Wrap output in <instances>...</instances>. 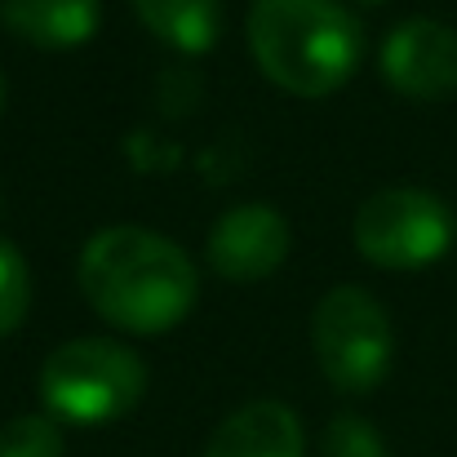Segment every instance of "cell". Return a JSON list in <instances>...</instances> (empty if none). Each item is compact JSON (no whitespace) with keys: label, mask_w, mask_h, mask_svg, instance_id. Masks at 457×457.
<instances>
[{"label":"cell","mask_w":457,"mask_h":457,"mask_svg":"<svg viewBox=\"0 0 457 457\" xmlns=\"http://www.w3.org/2000/svg\"><path fill=\"white\" fill-rule=\"evenodd\" d=\"M355 4H369V9H378V4H386V0H355Z\"/></svg>","instance_id":"obj_15"},{"label":"cell","mask_w":457,"mask_h":457,"mask_svg":"<svg viewBox=\"0 0 457 457\" xmlns=\"http://www.w3.org/2000/svg\"><path fill=\"white\" fill-rule=\"evenodd\" d=\"M80 294L120 333L155 337L187 320L200 294L195 262L147 227H107L80 249Z\"/></svg>","instance_id":"obj_1"},{"label":"cell","mask_w":457,"mask_h":457,"mask_svg":"<svg viewBox=\"0 0 457 457\" xmlns=\"http://www.w3.org/2000/svg\"><path fill=\"white\" fill-rule=\"evenodd\" d=\"M0 22L36 49H80L98 36V0H0Z\"/></svg>","instance_id":"obj_9"},{"label":"cell","mask_w":457,"mask_h":457,"mask_svg":"<svg viewBox=\"0 0 457 457\" xmlns=\"http://www.w3.org/2000/svg\"><path fill=\"white\" fill-rule=\"evenodd\" d=\"M320 457H386V445H382V436H378V427H373L369 418L337 413V418L324 427Z\"/></svg>","instance_id":"obj_13"},{"label":"cell","mask_w":457,"mask_h":457,"mask_svg":"<svg viewBox=\"0 0 457 457\" xmlns=\"http://www.w3.org/2000/svg\"><path fill=\"white\" fill-rule=\"evenodd\" d=\"M355 249L382 271H422L453 245V213L422 187H382L355 213Z\"/></svg>","instance_id":"obj_5"},{"label":"cell","mask_w":457,"mask_h":457,"mask_svg":"<svg viewBox=\"0 0 457 457\" xmlns=\"http://www.w3.org/2000/svg\"><path fill=\"white\" fill-rule=\"evenodd\" d=\"M249 54L276 89L324 98L355 76L364 27L337 0H258L249 9Z\"/></svg>","instance_id":"obj_2"},{"label":"cell","mask_w":457,"mask_h":457,"mask_svg":"<svg viewBox=\"0 0 457 457\" xmlns=\"http://www.w3.org/2000/svg\"><path fill=\"white\" fill-rule=\"evenodd\" d=\"M147 391V364L112 337H76L49 351L40 364V400L49 418L76 427H103L138 409Z\"/></svg>","instance_id":"obj_3"},{"label":"cell","mask_w":457,"mask_h":457,"mask_svg":"<svg viewBox=\"0 0 457 457\" xmlns=\"http://www.w3.org/2000/svg\"><path fill=\"white\" fill-rule=\"evenodd\" d=\"M311 351H315L320 373L342 395L373 391L386 378L391 355H395V333H391L386 306L360 285L328 289L311 315Z\"/></svg>","instance_id":"obj_4"},{"label":"cell","mask_w":457,"mask_h":457,"mask_svg":"<svg viewBox=\"0 0 457 457\" xmlns=\"http://www.w3.org/2000/svg\"><path fill=\"white\" fill-rule=\"evenodd\" d=\"M138 22L182 54H209L222 36V0H134Z\"/></svg>","instance_id":"obj_10"},{"label":"cell","mask_w":457,"mask_h":457,"mask_svg":"<svg viewBox=\"0 0 457 457\" xmlns=\"http://www.w3.org/2000/svg\"><path fill=\"white\" fill-rule=\"evenodd\" d=\"M4 98H9V85H4V76H0V112H4Z\"/></svg>","instance_id":"obj_14"},{"label":"cell","mask_w":457,"mask_h":457,"mask_svg":"<svg viewBox=\"0 0 457 457\" xmlns=\"http://www.w3.org/2000/svg\"><path fill=\"white\" fill-rule=\"evenodd\" d=\"M31 311V271H27V258L0 240V337L18 333L22 320Z\"/></svg>","instance_id":"obj_12"},{"label":"cell","mask_w":457,"mask_h":457,"mask_svg":"<svg viewBox=\"0 0 457 457\" xmlns=\"http://www.w3.org/2000/svg\"><path fill=\"white\" fill-rule=\"evenodd\" d=\"M204 457H306L303 422L280 400H253L213 431Z\"/></svg>","instance_id":"obj_8"},{"label":"cell","mask_w":457,"mask_h":457,"mask_svg":"<svg viewBox=\"0 0 457 457\" xmlns=\"http://www.w3.org/2000/svg\"><path fill=\"white\" fill-rule=\"evenodd\" d=\"M382 76L395 94L436 103L457 94V31L436 18H409L382 40Z\"/></svg>","instance_id":"obj_7"},{"label":"cell","mask_w":457,"mask_h":457,"mask_svg":"<svg viewBox=\"0 0 457 457\" xmlns=\"http://www.w3.org/2000/svg\"><path fill=\"white\" fill-rule=\"evenodd\" d=\"M289 245H294V231L280 218V209H271V204H236L209 227L204 258H209V267L222 280L253 285V280H267L271 271L285 267Z\"/></svg>","instance_id":"obj_6"},{"label":"cell","mask_w":457,"mask_h":457,"mask_svg":"<svg viewBox=\"0 0 457 457\" xmlns=\"http://www.w3.org/2000/svg\"><path fill=\"white\" fill-rule=\"evenodd\" d=\"M62 427L49 413H18L0 427V457H62Z\"/></svg>","instance_id":"obj_11"}]
</instances>
